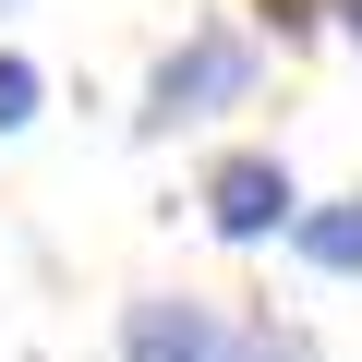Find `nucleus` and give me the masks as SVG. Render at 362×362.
<instances>
[{"label": "nucleus", "mask_w": 362, "mask_h": 362, "mask_svg": "<svg viewBox=\"0 0 362 362\" xmlns=\"http://www.w3.org/2000/svg\"><path fill=\"white\" fill-rule=\"evenodd\" d=\"M326 13H338V0H266V25H278V37H314Z\"/></svg>", "instance_id": "6"}, {"label": "nucleus", "mask_w": 362, "mask_h": 362, "mask_svg": "<svg viewBox=\"0 0 362 362\" xmlns=\"http://www.w3.org/2000/svg\"><path fill=\"white\" fill-rule=\"evenodd\" d=\"M314 278H362V194H326V206H290V230H278Z\"/></svg>", "instance_id": "4"}, {"label": "nucleus", "mask_w": 362, "mask_h": 362, "mask_svg": "<svg viewBox=\"0 0 362 362\" xmlns=\"http://www.w3.org/2000/svg\"><path fill=\"white\" fill-rule=\"evenodd\" d=\"M121 362H242V326L194 290H145L121 302Z\"/></svg>", "instance_id": "3"}, {"label": "nucleus", "mask_w": 362, "mask_h": 362, "mask_svg": "<svg viewBox=\"0 0 362 362\" xmlns=\"http://www.w3.org/2000/svg\"><path fill=\"white\" fill-rule=\"evenodd\" d=\"M254 37H230V25H206V37H181L157 73H145V109H133V133H181V121H218V109H242L254 97Z\"/></svg>", "instance_id": "1"}, {"label": "nucleus", "mask_w": 362, "mask_h": 362, "mask_svg": "<svg viewBox=\"0 0 362 362\" xmlns=\"http://www.w3.org/2000/svg\"><path fill=\"white\" fill-rule=\"evenodd\" d=\"M37 97H49V73H37L25 49H0V133H25V121H37Z\"/></svg>", "instance_id": "5"}, {"label": "nucleus", "mask_w": 362, "mask_h": 362, "mask_svg": "<svg viewBox=\"0 0 362 362\" xmlns=\"http://www.w3.org/2000/svg\"><path fill=\"white\" fill-rule=\"evenodd\" d=\"M290 206H302V181H290V157H278V145H230V157L206 169V230H218V242H242V254H254V242H278V230H290Z\"/></svg>", "instance_id": "2"}, {"label": "nucleus", "mask_w": 362, "mask_h": 362, "mask_svg": "<svg viewBox=\"0 0 362 362\" xmlns=\"http://www.w3.org/2000/svg\"><path fill=\"white\" fill-rule=\"evenodd\" d=\"M326 25H338V37H350V49H362V0H338V13H326Z\"/></svg>", "instance_id": "7"}]
</instances>
